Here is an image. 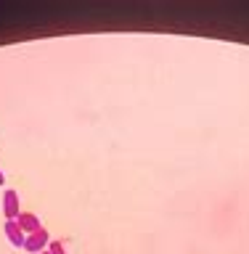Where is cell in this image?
Masks as SVG:
<instances>
[{
    "instance_id": "6da1fadb",
    "label": "cell",
    "mask_w": 249,
    "mask_h": 254,
    "mask_svg": "<svg viewBox=\"0 0 249 254\" xmlns=\"http://www.w3.org/2000/svg\"><path fill=\"white\" fill-rule=\"evenodd\" d=\"M48 244H51V236H48L45 228H40L37 233L27 236V241H24V249H27L29 254H43L48 249Z\"/></svg>"
},
{
    "instance_id": "7a4b0ae2",
    "label": "cell",
    "mask_w": 249,
    "mask_h": 254,
    "mask_svg": "<svg viewBox=\"0 0 249 254\" xmlns=\"http://www.w3.org/2000/svg\"><path fill=\"white\" fill-rule=\"evenodd\" d=\"M3 214H5V220H19V190H13V188H8L5 193H3Z\"/></svg>"
},
{
    "instance_id": "3957f363",
    "label": "cell",
    "mask_w": 249,
    "mask_h": 254,
    "mask_svg": "<svg viewBox=\"0 0 249 254\" xmlns=\"http://www.w3.org/2000/svg\"><path fill=\"white\" fill-rule=\"evenodd\" d=\"M5 236H8V241H11V246H16V249H24L27 236H24V230L19 228V222H16V220H5Z\"/></svg>"
},
{
    "instance_id": "277c9868",
    "label": "cell",
    "mask_w": 249,
    "mask_h": 254,
    "mask_svg": "<svg viewBox=\"0 0 249 254\" xmlns=\"http://www.w3.org/2000/svg\"><path fill=\"white\" fill-rule=\"evenodd\" d=\"M16 222H19V228L24 230V236H32V233H37V230L43 228V225H40V217H37V214H32V212H21Z\"/></svg>"
},
{
    "instance_id": "5b68a950",
    "label": "cell",
    "mask_w": 249,
    "mask_h": 254,
    "mask_svg": "<svg viewBox=\"0 0 249 254\" xmlns=\"http://www.w3.org/2000/svg\"><path fill=\"white\" fill-rule=\"evenodd\" d=\"M48 252H51V254H67V249H64L61 241H51V244H48Z\"/></svg>"
},
{
    "instance_id": "8992f818",
    "label": "cell",
    "mask_w": 249,
    "mask_h": 254,
    "mask_svg": "<svg viewBox=\"0 0 249 254\" xmlns=\"http://www.w3.org/2000/svg\"><path fill=\"white\" fill-rule=\"evenodd\" d=\"M0 186H5V175H3V170H0Z\"/></svg>"
},
{
    "instance_id": "52a82bcc",
    "label": "cell",
    "mask_w": 249,
    "mask_h": 254,
    "mask_svg": "<svg viewBox=\"0 0 249 254\" xmlns=\"http://www.w3.org/2000/svg\"><path fill=\"white\" fill-rule=\"evenodd\" d=\"M43 254H51V252H48V249H45V252H43Z\"/></svg>"
}]
</instances>
